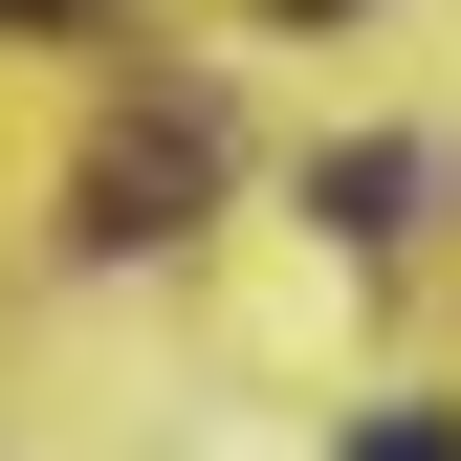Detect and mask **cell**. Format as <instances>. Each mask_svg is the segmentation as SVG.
Returning a JSON list of instances; mask_svg holds the SVG:
<instances>
[{
  "label": "cell",
  "instance_id": "1",
  "mask_svg": "<svg viewBox=\"0 0 461 461\" xmlns=\"http://www.w3.org/2000/svg\"><path fill=\"white\" fill-rule=\"evenodd\" d=\"M220 176V132H198V110H154V132H110L88 154V242H176V198Z\"/></svg>",
  "mask_w": 461,
  "mask_h": 461
},
{
  "label": "cell",
  "instance_id": "2",
  "mask_svg": "<svg viewBox=\"0 0 461 461\" xmlns=\"http://www.w3.org/2000/svg\"><path fill=\"white\" fill-rule=\"evenodd\" d=\"M308 198H330V220H352V242H395V198H418V154H395V132H374V154H330V176H308Z\"/></svg>",
  "mask_w": 461,
  "mask_h": 461
},
{
  "label": "cell",
  "instance_id": "3",
  "mask_svg": "<svg viewBox=\"0 0 461 461\" xmlns=\"http://www.w3.org/2000/svg\"><path fill=\"white\" fill-rule=\"evenodd\" d=\"M352 461H461V418H374V439H352Z\"/></svg>",
  "mask_w": 461,
  "mask_h": 461
},
{
  "label": "cell",
  "instance_id": "4",
  "mask_svg": "<svg viewBox=\"0 0 461 461\" xmlns=\"http://www.w3.org/2000/svg\"><path fill=\"white\" fill-rule=\"evenodd\" d=\"M23 23H88V0H23Z\"/></svg>",
  "mask_w": 461,
  "mask_h": 461
}]
</instances>
